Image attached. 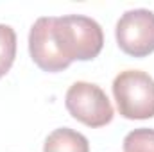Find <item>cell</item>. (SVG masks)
Here are the masks:
<instances>
[{
	"label": "cell",
	"mask_w": 154,
	"mask_h": 152,
	"mask_svg": "<svg viewBox=\"0 0 154 152\" xmlns=\"http://www.w3.org/2000/svg\"><path fill=\"white\" fill-rule=\"evenodd\" d=\"M54 41L61 56L74 61L95 59L104 47L102 27L90 16L66 14L54 20Z\"/></svg>",
	"instance_id": "cell-1"
},
{
	"label": "cell",
	"mask_w": 154,
	"mask_h": 152,
	"mask_svg": "<svg viewBox=\"0 0 154 152\" xmlns=\"http://www.w3.org/2000/svg\"><path fill=\"white\" fill-rule=\"evenodd\" d=\"M118 113L127 120H147L154 116V79L142 70L120 72L113 81Z\"/></svg>",
	"instance_id": "cell-2"
},
{
	"label": "cell",
	"mask_w": 154,
	"mask_h": 152,
	"mask_svg": "<svg viewBox=\"0 0 154 152\" xmlns=\"http://www.w3.org/2000/svg\"><path fill=\"white\" fill-rule=\"evenodd\" d=\"M65 106L77 122L97 129L113 120V106L108 95L91 82H74L65 97Z\"/></svg>",
	"instance_id": "cell-3"
},
{
	"label": "cell",
	"mask_w": 154,
	"mask_h": 152,
	"mask_svg": "<svg viewBox=\"0 0 154 152\" xmlns=\"http://www.w3.org/2000/svg\"><path fill=\"white\" fill-rule=\"evenodd\" d=\"M120 50L131 57H147L154 52V13L133 9L120 16L115 29Z\"/></svg>",
	"instance_id": "cell-4"
},
{
	"label": "cell",
	"mask_w": 154,
	"mask_h": 152,
	"mask_svg": "<svg viewBox=\"0 0 154 152\" xmlns=\"http://www.w3.org/2000/svg\"><path fill=\"white\" fill-rule=\"evenodd\" d=\"M54 16H41L34 22L29 32V52L32 61L43 72H61L70 66V63L61 56L54 41Z\"/></svg>",
	"instance_id": "cell-5"
},
{
	"label": "cell",
	"mask_w": 154,
	"mask_h": 152,
	"mask_svg": "<svg viewBox=\"0 0 154 152\" xmlns=\"http://www.w3.org/2000/svg\"><path fill=\"white\" fill-rule=\"evenodd\" d=\"M43 152H90V143L84 134L68 127H61L47 136Z\"/></svg>",
	"instance_id": "cell-6"
},
{
	"label": "cell",
	"mask_w": 154,
	"mask_h": 152,
	"mask_svg": "<svg viewBox=\"0 0 154 152\" xmlns=\"http://www.w3.org/2000/svg\"><path fill=\"white\" fill-rule=\"evenodd\" d=\"M16 57V32L13 27L0 23V79L5 75Z\"/></svg>",
	"instance_id": "cell-7"
},
{
	"label": "cell",
	"mask_w": 154,
	"mask_h": 152,
	"mask_svg": "<svg viewBox=\"0 0 154 152\" xmlns=\"http://www.w3.org/2000/svg\"><path fill=\"white\" fill-rule=\"evenodd\" d=\"M124 152H154V129L140 127L124 138Z\"/></svg>",
	"instance_id": "cell-8"
}]
</instances>
